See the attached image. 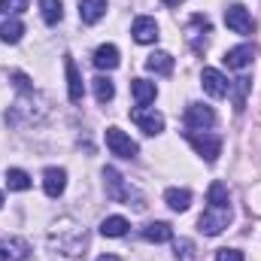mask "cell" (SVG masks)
Returning a JSON list of instances; mask_svg holds the SVG:
<instances>
[{
    "mask_svg": "<svg viewBox=\"0 0 261 261\" xmlns=\"http://www.w3.org/2000/svg\"><path fill=\"white\" fill-rule=\"evenodd\" d=\"M49 243H52V249H58L61 255L79 258V255L85 252V246H88V237H85V228H79L76 222L64 219L61 225H55V228H52Z\"/></svg>",
    "mask_w": 261,
    "mask_h": 261,
    "instance_id": "obj_1",
    "label": "cell"
},
{
    "mask_svg": "<svg viewBox=\"0 0 261 261\" xmlns=\"http://www.w3.org/2000/svg\"><path fill=\"white\" fill-rule=\"evenodd\" d=\"M103 182H107V195L113 197V200L128 203V206H130V200H134V206H137V210H143V197L137 195L128 182L122 179V173H119L116 167H103Z\"/></svg>",
    "mask_w": 261,
    "mask_h": 261,
    "instance_id": "obj_2",
    "label": "cell"
},
{
    "mask_svg": "<svg viewBox=\"0 0 261 261\" xmlns=\"http://www.w3.org/2000/svg\"><path fill=\"white\" fill-rule=\"evenodd\" d=\"M186 137H189V143L195 146V152L206 161V164H213V161L222 155V140H219L216 134H206V130H203V134H200V130H189Z\"/></svg>",
    "mask_w": 261,
    "mask_h": 261,
    "instance_id": "obj_3",
    "label": "cell"
},
{
    "mask_svg": "<svg viewBox=\"0 0 261 261\" xmlns=\"http://www.w3.org/2000/svg\"><path fill=\"white\" fill-rule=\"evenodd\" d=\"M225 24H228L234 34H240V37L255 34V18L249 15V9H246L243 3H234V6L225 9Z\"/></svg>",
    "mask_w": 261,
    "mask_h": 261,
    "instance_id": "obj_4",
    "label": "cell"
},
{
    "mask_svg": "<svg viewBox=\"0 0 261 261\" xmlns=\"http://www.w3.org/2000/svg\"><path fill=\"white\" fill-rule=\"evenodd\" d=\"M228 222H231V210H219V206H206L203 216L197 219V225H200V231H203L206 237L222 234V231L228 228Z\"/></svg>",
    "mask_w": 261,
    "mask_h": 261,
    "instance_id": "obj_5",
    "label": "cell"
},
{
    "mask_svg": "<svg viewBox=\"0 0 261 261\" xmlns=\"http://www.w3.org/2000/svg\"><path fill=\"white\" fill-rule=\"evenodd\" d=\"M130 122L143 130V134H149V137H155V134L164 130V116L155 113V110H149V107H137V110H130Z\"/></svg>",
    "mask_w": 261,
    "mask_h": 261,
    "instance_id": "obj_6",
    "label": "cell"
},
{
    "mask_svg": "<svg viewBox=\"0 0 261 261\" xmlns=\"http://www.w3.org/2000/svg\"><path fill=\"white\" fill-rule=\"evenodd\" d=\"M107 149H110L113 155H119V158H134V155L140 152V146H137L122 128H107Z\"/></svg>",
    "mask_w": 261,
    "mask_h": 261,
    "instance_id": "obj_7",
    "label": "cell"
},
{
    "mask_svg": "<svg viewBox=\"0 0 261 261\" xmlns=\"http://www.w3.org/2000/svg\"><path fill=\"white\" fill-rule=\"evenodd\" d=\"M200 85H203V91H206L210 97H225V94L231 91L228 76H225L222 70H216V67H203V73H200Z\"/></svg>",
    "mask_w": 261,
    "mask_h": 261,
    "instance_id": "obj_8",
    "label": "cell"
},
{
    "mask_svg": "<svg viewBox=\"0 0 261 261\" xmlns=\"http://www.w3.org/2000/svg\"><path fill=\"white\" fill-rule=\"evenodd\" d=\"M186 125L192 130H206L216 125V113L213 107H203V103H189L186 107Z\"/></svg>",
    "mask_w": 261,
    "mask_h": 261,
    "instance_id": "obj_9",
    "label": "cell"
},
{
    "mask_svg": "<svg viewBox=\"0 0 261 261\" xmlns=\"http://www.w3.org/2000/svg\"><path fill=\"white\" fill-rule=\"evenodd\" d=\"M130 34H134V40L143 43V46H146V43H155V40H158V21L149 18V15H137Z\"/></svg>",
    "mask_w": 261,
    "mask_h": 261,
    "instance_id": "obj_10",
    "label": "cell"
},
{
    "mask_svg": "<svg viewBox=\"0 0 261 261\" xmlns=\"http://www.w3.org/2000/svg\"><path fill=\"white\" fill-rule=\"evenodd\" d=\"M252 61H255V46H249V43L234 46V49L225 52V64L231 67V70H246Z\"/></svg>",
    "mask_w": 261,
    "mask_h": 261,
    "instance_id": "obj_11",
    "label": "cell"
},
{
    "mask_svg": "<svg viewBox=\"0 0 261 261\" xmlns=\"http://www.w3.org/2000/svg\"><path fill=\"white\" fill-rule=\"evenodd\" d=\"M64 70H67V91H70V100L79 103L82 94H85V88H82V76H79V70H76V61H73L70 55H64Z\"/></svg>",
    "mask_w": 261,
    "mask_h": 261,
    "instance_id": "obj_12",
    "label": "cell"
},
{
    "mask_svg": "<svg viewBox=\"0 0 261 261\" xmlns=\"http://www.w3.org/2000/svg\"><path fill=\"white\" fill-rule=\"evenodd\" d=\"M43 189H46L49 197H61L64 189H67V173L61 167H49V170L43 173Z\"/></svg>",
    "mask_w": 261,
    "mask_h": 261,
    "instance_id": "obj_13",
    "label": "cell"
},
{
    "mask_svg": "<svg viewBox=\"0 0 261 261\" xmlns=\"http://www.w3.org/2000/svg\"><path fill=\"white\" fill-rule=\"evenodd\" d=\"M130 94H134L137 107H149V103L155 100L158 88H155V82H149V79H134V82H130Z\"/></svg>",
    "mask_w": 261,
    "mask_h": 261,
    "instance_id": "obj_14",
    "label": "cell"
},
{
    "mask_svg": "<svg viewBox=\"0 0 261 261\" xmlns=\"http://www.w3.org/2000/svg\"><path fill=\"white\" fill-rule=\"evenodd\" d=\"M107 15V0H82L79 3V18L85 24H97Z\"/></svg>",
    "mask_w": 261,
    "mask_h": 261,
    "instance_id": "obj_15",
    "label": "cell"
},
{
    "mask_svg": "<svg viewBox=\"0 0 261 261\" xmlns=\"http://www.w3.org/2000/svg\"><path fill=\"white\" fill-rule=\"evenodd\" d=\"M94 67L97 70H116L119 67V49L113 43H103L94 49Z\"/></svg>",
    "mask_w": 261,
    "mask_h": 261,
    "instance_id": "obj_16",
    "label": "cell"
},
{
    "mask_svg": "<svg viewBox=\"0 0 261 261\" xmlns=\"http://www.w3.org/2000/svg\"><path fill=\"white\" fill-rule=\"evenodd\" d=\"M3 252L12 261H28L31 258V246H28V240H21V237H3Z\"/></svg>",
    "mask_w": 261,
    "mask_h": 261,
    "instance_id": "obj_17",
    "label": "cell"
},
{
    "mask_svg": "<svg viewBox=\"0 0 261 261\" xmlns=\"http://www.w3.org/2000/svg\"><path fill=\"white\" fill-rule=\"evenodd\" d=\"M143 237H146L149 243H167V240H173V228H170L167 222H149V225L143 228Z\"/></svg>",
    "mask_w": 261,
    "mask_h": 261,
    "instance_id": "obj_18",
    "label": "cell"
},
{
    "mask_svg": "<svg viewBox=\"0 0 261 261\" xmlns=\"http://www.w3.org/2000/svg\"><path fill=\"white\" fill-rule=\"evenodd\" d=\"M128 219L125 216H107L103 222H100V234L103 237H125L128 234Z\"/></svg>",
    "mask_w": 261,
    "mask_h": 261,
    "instance_id": "obj_19",
    "label": "cell"
},
{
    "mask_svg": "<svg viewBox=\"0 0 261 261\" xmlns=\"http://www.w3.org/2000/svg\"><path fill=\"white\" fill-rule=\"evenodd\" d=\"M206 200H210V206L231 210V195H228V186H225V182H210V189H206Z\"/></svg>",
    "mask_w": 261,
    "mask_h": 261,
    "instance_id": "obj_20",
    "label": "cell"
},
{
    "mask_svg": "<svg viewBox=\"0 0 261 261\" xmlns=\"http://www.w3.org/2000/svg\"><path fill=\"white\" fill-rule=\"evenodd\" d=\"M164 200H167L170 210L186 213V210L192 206V192H189V189H167V192H164Z\"/></svg>",
    "mask_w": 261,
    "mask_h": 261,
    "instance_id": "obj_21",
    "label": "cell"
},
{
    "mask_svg": "<svg viewBox=\"0 0 261 261\" xmlns=\"http://www.w3.org/2000/svg\"><path fill=\"white\" fill-rule=\"evenodd\" d=\"M146 70L167 76V73L173 70V55H170V52H152V55L146 58Z\"/></svg>",
    "mask_w": 261,
    "mask_h": 261,
    "instance_id": "obj_22",
    "label": "cell"
},
{
    "mask_svg": "<svg viewBox=\"0 0 261 261\" xmlns=\"http://www.w3.org/2000/svg\"><path fill=\"white\" fill-rule=\"evenodd\" d=\"M21 34H24V24H21L18 18H6V21L0 24V40H3V43H18Z\"/></svg>",
    "mask_w": 261,
    "mask_h": 261,
    "instance_id": "obj_23",
    "label": "cell"
},
{
    "mask_svg": "<svg viewBox=\"0 0 261 261\" xmlns=\"http://www.w3.org/2000/svg\"><path fill=\"white\" fill-rule=\"evenodd\" d=\"M40 12H43L46 24H58L64 15V6H61V0H40Z\"/></svg>",
    "mask_w": 261,
    "mask_h": 261,
    "instance_id": "obj_24",
    "label": "cell"
},
{
    "mask_svg": "<svg viewBox=\"0 0 261 261\" xmlns=\"http://www.w3.org/2000/svg\"><path fill=\"white\" fill-rule=\"evenodd\" d=\"M94 82V97H97V103H110L113 97H116V85L107 79V76H97V79H91Z\"/></svg>",
    "mask_w": 261,
    "mask_h": 261,
    "instance_id": "obj_25",
    "label": "cell"
},
{
    "mask_svg": "<svg viewBox=\"0 0 261 261\" xmlns=\"http://www.w3.org/2000/svg\"><path fill=\"white\" fill-rule=\"evenodd\" d=\"M6 186H9L12 192H28V189H31V176H28L24 170L12 167V170H6Z\"/></svg>",
    "mask_w": 261,
    "mask_h": 261,
    "instance_id": "obj_26",
    "label": "cell"
},
{
    "mask_svg": "<svg viewBox=\"0 0 261 261\" xmlns=\"http://www.w3.org/2000/svg\"><path fill=\"white\" fill-rule=\"evenodd\" d=\"M197 34H203V37L210 34V21H206L203 15H195V18H192V24H189V40H192V43H195Z\"/></svg>",
    "mask_w": 261,
    "mask_h": 261,
    "instance_id": "obj_27",
    "label": "cell"
},
{
    "mask_svg": "<svg viewBox=\"0 0 261 261\" xmlns=\"http://www.w3.org/2000/svg\"><path fill=\"white\" fill-rule=\"evenodd\" d=\"M176 258L179 261H195V243H192V240H176Z\"/></svg>",
    "mask_w": 261,
    "mask_h": 261,
    "instance_id": "obj_28",
    "label": "cell"
},
{
    "mask_svg": "<svg viewBox=\"0 0 261 261\" xmlns=\"http://www.w3.org/2000/svg\"><path fill=\"white\" fill-rule=\"evenodd\" d=\"M0 9H3L6 15H18V12L28 9V0H0Z\"/></svg>",
    "mask_w": 261,
    "mask_h": 261,
    "instance_id": "obj_29",
    "label": "cell"
},
{
    "mask_svg": "<svg viewBox=\"0 0 261 261\" xmlns=\"http://www.w3.org/2000/svg\"><path fill=\"white\" fill-rule=\"evenodd\" d=\"M216 261H243V252H237V249H219Z\"/></svg>",
    "mask_w": 261,
    "mask_h": 261,
    "instance_id": "obj_30",
    "label": "cell"
},
{
    "mask_svg": "<svg viewBox=\"0 0 261 261\" xmlns=\"http://www.w3.org/2000/svg\"><path fill=\"white\" fill-rule=\"evenodd\" d=\"M246 91H249V79L243 76V79H237V110H243V97H246Z\"/></svg>",
    "mask_w": 261,
    "mask_h": 261,
    "instance_id": "obj_31",
    "label": "cell"
},
{
    "mask_svg": "<svg viewBox=\"0 0 261 261\" xmlns=\"http://www.w3.org/2000/svg\"><path fill=\"white\" fill-rule=\"evenodd\" d=\"M9 79H12V82H15V85L21 88V91H31V82H28V76H24V73L12 70V73H9Z\"/></svg>",
    "mask_w": 261,
    "mask_h": 261,
    "instance_id": "obj_32",
    "label": "cell"
},
{
    "mask_svg": "<svg viewBox=\"0 0 261 261\" xmlns=\"http://www.w3.org/2000/svg\"><path fill=\"white\" fill-rule=\"evenodd\" d=\"M161 3H167V6H179L182 0H161Z\"/></svg>",
    "mask_w": 261,
    "mask_h": 261,
    "instance_id": "obj_33",
    "label": "cell"
},
{
    "mask_svg": "<svg viewBox=\"0 0 261 261\" xmlns=\"http://www.w3.org/2000/svg\"><path fill=\"white\" fill-rule=\"evenodd\" d=\"M97 261H119V258H116V255H100Z\"/></svg>",
    "mask_w": 261,
    "mask_h": 261,
    "instance_id": "obj_34",
    "label": "cell"
},
{
    "mask_svg": "<svg viewBox=\"0 0 261 261\" xmlns=\"http://www.w3.org/2000/svg\"><path fill=\"white\" fill-rule=\"evenodd\" d=\"M0 261H6V252H3V246H0Z\"/></svg>",
    "mask_w": 261,
    "mask_h": 261,
    "instance_id": "obj_35",
    "label": "cell"
},
{
    "mask_svg": "<svg viewBox=\"0 0 261 261\" xmlns=\"http://www.w3.org/2000/svg\"><path fill=\"white\" fill-rule=\"evenodd\" d=\"M0 206H3V195H0Z\"/></svg>",
    "mask_w": 261,
    "mask_h": 261,
    "instance_id": "obj_36",
    "label": "cell"
}]
</instances>
